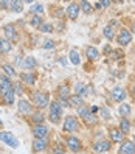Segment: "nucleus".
Instances as JSON below:
<instances>
[{
	"instance_id": "nucleus-5",
	"label": "nucleus",
	"mask_w": 135,
	"mask_h": 154,
	"mask_svg": "<svg viewBox=\"0 0 135 154\" xmlns=\"http://www.w3.org/2000/svg\"><path fill=\"white\" fill-rule=\"evenodd\" d=\"M130 41H132V36H130V33L128 31V30H121L120 33H118V36H116V42H118L121 47H124V45H128V44H130Z\"/></svg>"
},
{
	"instance_id": "nucleus-39",
	"label": "nucleus",
	"mask_w": 135,
	"mask_h": 154,
	"mask_svg": "<svg viewBox=\"0 0 135 154\" xmlns=\"http://www.w3.org/2000/svg\"><path fill=\"white\" fill-rule=\"evenodd\" d=\"M42 47L44 48H53V47H55V42H53V41H45Z\"/></svg>"
},
{
	"instance_id": "nucleus-20",
	"label": "nucleus",
	"mask_w": 135,
	"mask_h": 154,
	"mask_svg": "<svg viewBox=\"0 0 135 154\" xmlns=\"http://www.w3.org/2000/svg\"><path fill=\"white\" fill-rule=\"evenodd\" d=\"M30 111H31L30 103L25 101V100H20V101H19V112H22V114H30Z\"/></svg>"
},
{
	"instance_id": "nucleus-3",
	"label": "nucleus",
	"mask_w": 135,
	"mask_h": 154,
	"mask_svg": "<svg viewBox=\"0 0 135 154\" xmlns=\"http://www.w3.org/2000/svg\"><path fill=\"white\" fill-rule=\"evenodd\" d=\"M0 140L5 142L8 146H11V148H17V146H19V140H17L14 135L11 132H8V131H2V132H0Z\"/></svg>"
},
{
	"instance_id": "nucleus-11",
	"label": "nucleus",
	"mask_w": 135,
	"mask_h": 154,
	"mask_svg": "<svg viewBox=\"0 0 135 154\" xmlns=\"http://www.w3.org/2000/svg\"><path fill=\"white\" fill-rule=\"evenodd\" d=\"M5 34H6V41H17V31H16V26L14 25H5Z\"/></svg>"
},
{
	"instance_id": "nucleus-15",
	"label": "nucleus",
	"mask_w": 135,
	"mask_h": 154,
	"mask_svg": "<svg viewBox=\"0 0 135 154\" xmlns=\"http://www.w3.org/2000/svg\"><path fill=\"white\" fill-rule=\"evenodd\" d=\"M123 132L120 131V129H116V128H112L110 131H109V137H110V142H113V143H120V142H123Z\"/></svg>"
},
{
	"instance_id": "nucleus-46",
	"label": "nucleus",
	"mask_w": 135,
	"mask_h": 154,
	"mask_svg": "<svg viewBox=\"0 0 135 154\" xmlns=\"http://www.w3.org/2000/svg\"><path fill=\"white\" fill-rule=\"evenodd\" d=\"M55 154H65V152H62V151H56Z\"/></svg>"
},
{
	"instance_id": "nucleus-42",
	"label": "nucleus",
	"mask_w": 135,
	"mask_h": 154,
	"mask_svg": "<svg viewBox=\"0 0 135 154\" xmlns=\"http://www.w3.org/2000/svg\"><path fill=\"white\" fill-rule=\"evenodd\" d=\"M8 2H0V8H2V10H5V8H8Z\"/></svg>"
},
{
	"instance_id": "nucleus-16",
	"label": "nucleus",
	"mask_w": 135,
	"mask_h": 154,
	"mask_svg": "<svg viewBox=\"0 0 135 154\" xmlns=\"http://www.w3.org/2000/svg\"><path fill=\"white\" fill-rule=\"evenodd\" d=\"M0 94H2V97H3V100H5V103L8 104V106H11L13 103H14V89H10V90H0Z\"/></svg>"
},
{
	"instance_id": "nucleus-34",
	"label": "nucleus",
	"mask_w": 135,
	"mask_h": 154,
	"mask_svg": "<svg viewBox=\"0 0 135 154\" xmlns=\"http://www.w3.org/2000/svg\"><path fill=\"white\" fill-rule=\"evenodd\" d=\"M81 8H82V11L86 14L92 13V5H90V2H81Z\"/></svg>"
},
{
	"instance_id": "nucleus-4",
	"label": "nucleus",
	"mask_w": 135,
	"mask_h": 154,
	"mask_svg": "<svg viewBox=\"0 0 135 154\" xmlns=\"http://www.w3.org/2000/svg\"><path fill=\"white\" fill-rule=\"evenodd\" d=\"M79 129V123L78 120L75 119L73 115H68L65 117V122H64V131L65 132H75Z\"/></svg>"
},
{
	"instance_id": "nucleus-37",
	"label": "nucleus",
	"mask_w": 135,
	"mask_h": 154,
	"mask_svg": "<svg viewBox=\"0 0 135 154\" xmlns=\"http://www.w3.org/2000/svg\"><path fill=\"white\" fill-rule=\"evenodd\" d=\"M3 70L6 72L8 75H11V76H14V75H16V70H14L10 64H3Z\"/></svg>"
},
{
	"instance_id": "nucleus-18",
	"label": "nucleus",
	"mask_w": 135,
	"mask_h": 154,
	"mask_svg": "<svg viewBox=\"0 0 135 154\" xmlns=\"http://www.w3.org/2000/svg\"><path fill=\"white\" fill-rule=\"evenodd\" d=\"M10 89H13L11 79L5 75H0V90H10Z\"/></svg>"
},
{
	"instance_id": "nucleus-38",
	"label": "nucleus",
	"mask_w": 135,
	"mask_h": 154,
	"mask_svg": "<svg viewBox=\"0 0 135 154\" xmlns=\"http://www.w3.org/2000/svg\"><path fill=\"white\" fill-rule=\"evenodd\" d=\"M100 111H101V115H103L104 120H109V119H110V114H109V111H107L106 107H101Z\"/></svg>"
},
{
	"instance_id": "nucleus-40",
	"label": "nucleus",
	"mask_w": 135,
	"mask_h": 154,
	"mask_svg": "<svg viewBox=\"0 0 135 154\" xmlns=\"http://www.w3.org/2000/svg\"><path fill=\"white\" fill-rule=\"evenodd\" d=\"M13 89L16 90V94H19V95L22 94V86H20L19 83H17V84H14V86H13Z\"/></svg>"
},
{
	"instance_id": "nucleus-23",
	"label": "nucleus",
	"mask_w": 135,
	"mask_h": 154,
	"mask_svg": "<svg viewBox=\"0 0 135 154\" xmlns=\"http://www.w3.org/2000/svg\"><path fill=\"white\" fill-rule=\"evenodd\" d=\"M120 131L123 134H128L130 131V125H129L128 119H121V122H120Z\"/></svg>"
},
{
	"instance_id": "nucleus-32",
	"label": "nucleus",
	"mask_w": 135,
	"mask_h": 154,
	"mask_svg": "<svg viewBox=\"0 0 135 154\" xmlns=\"http://www.w3.org/2000/svg\"><path fill=\"white\" fill-rule=\"evenodd\" d=\"M2 41V48H0V51H3V53H8L11 50V42L10 41H3V39H0Z\"/></svg>"
},
{
	"instance_id": "nucleus-29",
	"label": "nucleus",
	"mask_w": 135,
	"mask_h": 154,
	"mask_svg": "<svg viewBox=\"0 0 135 154\" xmlns=\"http://www.w3.org/2000/svg\"><path fill=\"white\" fill-rule=\"evenodd\" d=\"M42 23H44V20H42L40 16H33V19H31V25H33V26H38V28H40Z\"/></svg>"
},
{
	"instance_id": "nucleus-24",
	"label": "nucleus",
	"mask_w": 135,
	"mask_h": 154,
	"mask_svg": "<svg viewBox=\"0 0 135 154\" xmlns=\"http://www.w3.org/2000/svg\"><path fill=\"white\" fill-rule=\"evenodd\" d=\"M75 92H76V95H79V97H84V95L87 94V87H86L84 84L78 83V84L75 86Z\"/></svg>"
},
{
	"instance_id": "nucleus-31",
	"label": "nucleus",
	"mask_w": 135,
	"mask_h": 154,
	"mask_svg": "<svg viewBox=\"0 0 135 154\" xmlns=\"http://www.w3.org/2000/svg\"><path fill=\"white\" fill-rule=\"evenodd\" d=\"M33 122H34V125H42L44 115H42L40 112H34V114H33Z\"/></svg>"
},
{
	"instance_id": "nucleus-1",
	"label": "nucleus",
	"mask_w": 135,
	"mask_h": 154,
	"mask_svg": "<svg viewBox=\"0 0 135 154\" xmlns=\"http://www.w3.org/2000/svg\"><path fill=\"white\" fill-rule=\"evenodd\" d=\"M78 114H79V117L82 119V122H84L86 125L93 126V125L96 123V117H95V114L90 112V107H87V106L79 107V109H78Z\"/></svg>"
},
{
	"instance_id": "nucleus-22",
	"label": "nucleus",
	"mask_w": 135,
	"mask_h": 154,
	"mask_svg": "<svg viewBox=\"0 0 135 154\" xmlns=\"http://www.w3.org/2000/svg\"><path fill=\"white\" fill-rule=\"evenodd\" d=\"M36 64H38V62H36V59L33 56H26L25 61H23V67L25 69H34Z\"/></svg>"
},
{
	"instance_id": "nucleus-47",
	"label": "nucleus",
	"mask_w": 135,
	"mask_h": 154,
	"mask_svg": "<svg viewBox=\"0 0 135 154\" xmlns=\"http://www.w3.org/2000/svg\"><path fill=\"white\" fill-rule=\"evenodd\" d=\"M0 48H2V41H0Z\"/></svg>"
},
{
	"instance_id": "nucleus-17",
	"label": "nucleus",
	"mask_w": 135,
	"mask_h": 154,
	"mask_svg": "<svg viewBox=\"0 0 135 154\" xmlns=\"http://www.w3.org/2000/svg\"><path fill=\"white\" fill-rule=\"evenodd\" d=\"M58 97H59L61 100H67V98H70V87H68L67 84L59 86V87H58Z\"/></svg>"
},
{
	"instance_id": "nucleus-43",
	"label": "nucleus",
	"mask_w": 135,
	"mask_h": 154,
	"mask_svg": "<svg viewBox=\"0 0 135 154\" xmlns=\"http://www.w3.org/2000/svg\"><path fill=\"white\" fill-rule=\"evenodd\" d=\"M98 111V106H90V112H92V114H95Z\"/></svg>"
},
{
	"instance_id": "nucleus-10",
	"label": "nucleus",
	"mask_w": 135,
	"mask_h": 154,
	"mask_svg": "<svg viewBox=\"0 0 135 154\" xmlns=\"http://www.w3.org/2000/svg\"><path fill=\"white\" fill-rule=\"evenodd\" d=\"M112 148V143L107 142V140H101V142H96L93 143V149L98 151V152H106Z\"/></svg>"
},
{
	"instance_id": "nucleus-27",
	"label": "nucleus",
	"mask_w": 135,
	"mask_h": 154,
	"mask_svg": "<svg viewBox=\"0 0 135 154\" xmlns=\"http://www.w3.org/2000/svg\"><path fill=\"white\" fill-rule=\"evenodd\" d=\"M118 112L123 115V119H124L126 115H129V114H130V107H129V104H124V103H123V104L118 107Z\"/></svg>"
},
{
	"instance_id": "nucleus-14",
	"label": "nucleus",
	"mask_w": 135,
	"mask_h": 154,
	"mask_svg": "<svg viewBox=\"0 0 135 154\" xmlns=\"http://www.w3.org/2000/svg\"><path fill=\"white\" fill-rule=\"evenodd\" d=\"M78 14H79V5L78 3H70L67 6V16L68 19H78Z\"/></svg>"
},
{
	"instance_id": "nucleus-28",
	"label": "nucleus",
	"mask_w": 135,
	"mask_h": 154,
	"mask_svg": "<svg viewBox=\"0 0 135 154\" xmlns=\"http://www.w3.org/2000/svg\"><path fill=\"white\" fill-rule=\"evenodd\" d=\"M50 112H55V114H62V109H61V104L58 101H53L50 104Z\"/></svg>"
},
{
	"instance_id": "nucleus-12",
	"label": "nucleus",
	"mask_w": 135,
	"mask_h": 154,
	"mask_svg": "<svg viewBox=\"0 0 135 154\" xmlns=\"http://www.w3.org/2000/svg\"><path fill=\"white\" fill-rule=\"evenodd\" d=\"M68 103H70V107H76V109H79V107L84 106V100H82V97L73 94V95H70Z\"/></svg>"
},
{
	"instance_id": "nucleus-26",
	"label": "nucleus",
	"mask_w": 135,
	"mask_h": 154,
	"mask_svg": "<svg viewBox=\"0 0 135 154\" xmlns=\"http://www.w3.org/2000/svg\"><path fill=\"white\" fill-rule=\"evenodd\" d=\"M70 61L73 62L75 66H79V64H81V59H79V55H78L76 50H71V51H70Z\"/></svg>"
},
{
	"instance_id": "nucleus-33",
	"label": "nucleus",
	"mask_w": 135,
	"mask_h": 154,
	"mask_svg": "<svg viewBox=\"0 0 135 154\" xmlns=\"http://www.w3.org/2000/svg\"><path fill=\"white\" fill-rule=\"evenodd\" d=\"M48 120H50L51 123L58 125V123L61 122V114H55V112H50V117H48Z\"/></svg>"
},
{
	"instance_id": "nucleus-48",
	"label": "nucleus",
	"mask_w": 135,
	"mask_h": 154,
	"mask_svg": "<svg viewBox=\"0 0 135 154\" xmlns=\"http://www.w3.org/2000/svg\"><path fill=\"white\" fill-rule=\"evenodd\" d=\"M134 142H135V137H134Z\"/></svg>"
},
{
	"instance_id": "nucleus-35",
	"label": "nucleus",
	"mask_w": 135,
	"mask_h": 154,
	"mask_svg": "<svg viewBox=\"0 0 135 154\" xmlns=\"http://www.w3.org/2000/svg\"><path fill=\"white\" fill-rule=\"evenodd\" d=\"M30 10H31V13H42L44 11V8H42V5L40 3H33V6L30 8Z\"/></svg>"
},
{
	"instance_id": "nucleus-30",
	"label": "nucleus",
	"mask_w": 135,
	"mask_h": 154,
	"mask_svg": "<svg viewBox=\"0 0 135 154\" xmlns=\"http://www.w3.org/2000/svg\"><path fill=\"white\" fill-rule=\"evenodd\" d=\"M10 6H11V10H13L14 13H20V11L23 10V8H22V2H11Z\"/></svg>"
},
{
	"instance_id": "nucleus-7",
	"label": "nucleus",
	"mask_w": 135,
	"mask_h": 154,
	"mask_svg": "<svg viewBox=\"0 0 135 154\" xmlns=\"http://www.w3.org/2000/svg\"><path fill=\"white\" fill-rule=\"evenodd\" d=\"M110 97L113 101L116 103H123L124 101V98H126V90L123 87H115L112 92H110Z\"/></svg>"
},
{
	"instance_id": "nucleus-19",
	"label": "nucleus",
	"mask_w": 135,
	"mask_h": 154,
	"mask_svg": "<svg viewBox=\"0 0 135 154\" xmlns=\"http://www.w3.org/2000/svg\"><path fill=\"white\" fill-rule=\"evenodd\" d=\"M86 55H87V58L90 61H95V59H98V56H100V51H98V48L92 47V45H88V47L86 48Z\"/></svg>"
},
{
	"instance_id": "nucleus-2",
	"label": "nucleus",
	"mask_w": 135,
	"mask_h": 154,
	"mask_svg": "<svg viewBox=\"0 0 135 154\" xmlns=\"http://www.w3.org/2000/svg\"><path fill=\"white\" fill-rule=\"evenodd\" d=\"M31 98H33V103L39 107V109H44V107H47L48 103H50V98L47 94L44 92H33L31 94Z\"/></svg>"
},
{
	"instance_id": "nucleus-45",
	"label": "nucleus",
	"mask_w": 135,
	"mask_h": 154,
	"mask_svg": "<svg viewBox=\"0 0 135 154\" xmlns=\"http://www.w3.org/2000/svg\"><path fill=\"white\" fill-rule=\"evenodd\" d=\"M132 31H134V33H135V22H134V23H132Z\"/></svg>"
},
{
	"instance_id": "nucleus-25",
	"label": "nucleus",
	"mask_w": 135,
	"mask_h": 154,
	"mask_svg": "<svg viewBox=\"0 0 135 154\" xmlns=\"http://www.w3.org/2000/svg\"><path fill=\"white\" fill-rule=\"evenodd\" d=\"M103 34H104V38H106V39H109V41H112V39L115 38V33H113V28H112V26H109V25H107L106 28H104Z\"/></svg>"
},
{
	"instance_id": "nucleus-21",
	"label": "nucleus",
	"mask_w": 135,
	"mask_h": 154,
	"mask_svg": "<svg viewBox=\"0 0 135 154\" xmlns=\"http://www.w3.org/2000/svg\"><path fill=\"white\" fill-rule=\"evenodd\" d=\"M20 78H22V81H25V83L30 84V86H33L36 83V75L34 73H22Z\"/></svg>"
},
{
	"instance_id": "nucleus-44",
	"label": "nucleus",
	"mask_w": 135,
	"mask_h": 154,
	"mask_svg": "<svg viewBox=\"0 0 135 154\" xmlns=\"http://www.w3.org/2000/svg\"><path fill=\"white\" fill-rule=\"evenodd\" d=\"M103 5H104V6H109V5H110V2H107V0H104Z\"/></svg>"
},
{
	"instance_id": "nucleus-13",
	"label": "nucleus",
	"mask_w": 135,
	"mask_h": 154,
	"mask_svg": "<svg viewBox=\"0 0 135 154\" xmlns=\"http://www.w3.org/2000/svg\"><path fill=\"white\" fill-rule=\"evenodd\" d=\"M47 146H48L47 139H34V142H33V151H34V152L44 151Z\"/></svg>"
},
{
	"instance_id": "nucleus-6",
	"label": "nucleus",
	"mask_w": 135,
	"mask_h": 154,
	"mask_svg": "<svg viewBox=\"0 0 135 154\" xmlns=\"http://www.w3.org/2000/svg\"><path fill=\"white\" fill-rule=\"evenodd\" d=\"M67 146L68 149H71L73 152H79L81 149H82V145H81V140L73 137V135H70V137H67Z\"/></svg>"
},
{
	"instance_id": "nucleus-8",
	"label": "nucleus",
	"mask_w": 135,
	"mask_h": 154,
	"mask_svg": "<svg viewBox=\"0 0 135 154\" xmlns=\"http://www.w3.org/2000/svg\"><path fill=\"white\" fill-rule=\"evenodd\" d=\"M33 134H34V139H45L47 134H48V129L45 128L44 125H34Z\"/></svg>"
},
{
	"instance_id": "nucleus-9",
	"label": "nucleus",
	"mask_w": 135,
	"mask_h": 154,
	"mask_svg": "<svg viewBox=\"0 0 135 154\" xmlns=\"http://www.w3.org/2000/svg\"><path fill=\"white\" fill-rule=\"evenodd\" d=\"M134 152H135V143H132L130 140H124L121 143L120 154H134Z\"/></svg>"
},
{
	"instance_id": "nucleus-41",
	"label": "nucleus",
	"mask_w": 135,
	"mask_h": 154,
	"mask_svg": "<svg viewBox=\"0 0 135 154\" xmlns=\"http://www.w3.org/2000/svg\"><path fill=\"white\" fill-rule=\"evenodd\" d=\"M103 8H104L103 2H96V3H95V10H103Z\"/></svg>"
},
{
	"instance_id": "nucleus-36",
	"label": "nucleus",
	"mask_w": 135,
	"mask_h": 154,
	"mask_svg": "<svg viewBox=\"0 0 135 154\" xmlns=\"http://www.w3.org/2000/svg\"><path fill=\"white\" fill-rule=\"evenodd\" d=\"M42 33H51L53 31V25H50V23H42V26L39 28Z\"/></svg>"
}]
</instances>
